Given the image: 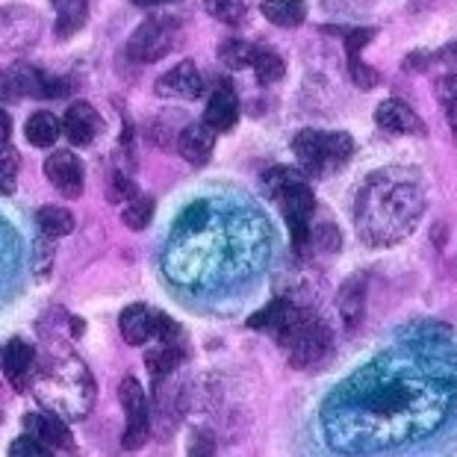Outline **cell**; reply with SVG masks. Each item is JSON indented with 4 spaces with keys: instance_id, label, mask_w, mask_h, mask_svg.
Here are the masks:
<instances>
[{
    "instance_id": "cell-41",
    "label": "cell",
    "mask_w": 457,
    "mask_h": 457,
    "mask_svg": "<svg viewBox=\"0 0 457 457\" xmlns=\"http://www.w3.org/2000/svg\"><path fill=\"white\" fill-rule=\"evenodd\" d=\"M434 62V54H428V51H413L411 56L404 60V68L407 71H425L428 65Z\"/></svg>"
},
{
    "instance_id": "cell-21",
    "label": "cell",
    "mask_w": 457,
    "mask_h": 457,
    "mask_svg": "<svg viewBox=\"0 0 457 457\" xmlns=\"http://www.w3.org/2000/svg\"><path fill=\"white\" fill-rule=\"evenodd\" d=\"M295 313V304L293 301H287V298H275V301H269L266 307L257 310L254 316L248 319V328L251 330H269L271 337H278L280 334V328H284L289 322V316Z\"/></svg>"
},
{
    "instance_id": "cell-33",
    "label": "cell",
    "mask_w": 457,
    "mask_h": 457,
    "mask_svg": "<svg viewBox=\"0 0 457 457\" xmlns=\"http://www.w3.org/2000/svg\"><path fill=\"white\" fill-rule=\"evenodd\" d=\"M54 257H56V248H54V239L51 237H38L33 242V275L38 280H45V278H51V271H54Z\"/></svg>"
},
{
    "instance_id": "cell-16",
    "label": "cell",
    "mask_w": 457,
    "mask_h": 457,
    "mask_svg": "<svg viewBox=\"0 0 457 457\" xmlns=\"http://www.w3.org/2000/svg\"><path fill=\"white\" fill-rule=\"evenodd\" d=\"M24 431L36 436L38 443H45L47 449H68L71 445V434H68L65 422L51 411H36L24 416Z\"/></svg>"
},
{
    "instance_id": "cell-14",
    "label": "cell",
    "mask_w": 457,
    "mask_h": 457,
    "mask_svg": "<svg viewBox=\"0 0 457 457\" xmlns=\"http://www.w3.org/2000/svg\"><path fill=\"white\" fill-rule=\"evenodd\" d=\"M157 95L162 98H201L204 95V77L195 62H178L171 71H165L157 80Z\"/></svg>"
},
{
    "instance_id": "cell-11",
    "label": "cell",
    "mask_w": 457,
    "mask_h": 457,
    "mask_svg": "<svg viewBox=\"0 0 457 457\" xmlns=\"http://www.w3.org/2000/svg\"><path fill=\"white\" fill-rule=\"evenodd\" d=\"M45 174H47V180H51L65 198H80L86 171H83V162H80L77 154H71V151H54L51 157L45 160Z\"/></svg>"
},
{
    "instance_id": "cell-15",
    "label": "cell",
    "mask_w": 457,
    "mask_h": 457,
    "mask_svg": "<svg viewBox=\"0 0 457 457\" xmlns=\"http://www.w3.org/2000/svg\"><path fill=\"white\" fill-rule=\"evenodd\" d=\"M101 128H104L101 115L95 112V106L86 104V101H74L62 115V133L68 136V142L77 145V148L95 142V136L101 133Z\"/></svg>"
},
{
    "instance_id": "cell-10",
    "label": "cell",
    "mask_w": 457,
    "mask_h": 457,
    "mask_svg": "<svg viewBox=\"0 0 457 457\" xmlns=\"http://www.w3.org/2000/svg\"><path fill=\"white\" fill-rule=\"evenodd\" d=\"M375 124L390 136H425V121L413 112L411 104L402 98H386L378 104L375 110Z\"/></svg>"
},
{
    "instance_id": "cell-5",
    "label": "cell",
    "mask_w": 457,
    "mask_h": 457,
    "mask_svg": "<svg viewBox=\"0 0 457 457\" xmlns=\"http://www.w3.org/2000/svg\"><path fill=\"white\" fill-rule=\"evenodd\" d=\"M278 345L284 348L293 360V366H313L316 360H322L330 348V330L316 313L298 310L289 316V322L280 328V334L275 337Z\"/></svg>"
},
{
    "instance_id": "cell-22",
    "label": "cell",
    "mask_w": 457,
    "mask_h": 457,
    "mask_svg": "<svg viewBox=\"0 0 457 457\" xmlns=\"http://www.w3.org/2000/svg\"><path fill=\"white\" fill-rule=\"evenodd\" d=\"M260 12L275 27H301L307 18L304 0H262Z\"/></svg>"
},
{
    "instance_id": "cell-18",
    "label": "cell",
    "mask_w": 457,
    "mask_h": 457,
    "mask_svg": "<svg viewBox=\"0 0 457 457\" xmlns=\"http://www.w3.org/2000/svg\"><path fill=\"white\" fill-rule=\"evenodd\" d=\"M212 148H216V133L207 130L204 124H187L178 136L180 157L192 165H207L212 160Z\"/></svg>"
},
{
    "instance_id": "cell-26",
    "label": "cell",
    "mask_w": 457,
    "mask_h": 457,
    "mask_svg": "<svg viewBox=\"0 0 457 457\" xmlns=\"http://www.w3.org/2000/svg\"><path fill=\"white\" fill-rule=\"evenodd\" d=\"M56 6V36L68 38L86 24V0H54Z\"/></svg>"
},
{
    "instance_id": "cell-25",
    "label": "cell",
    "mask_w": 457,
    "mask_h": 457,
    "mask_svg": "<svg viewBox=\"0 0 457 457\" xmlns=\"http://www.w3.org/2000/svg\"><path fill=\"white\" fill-rule=\"evenodd\" d=\"M319 133L322 130H301L293 139V154L301 165V171L322 178V157H319Z\"/></svg>"
},
{
    "instance_id": "cell-6",
    "label": "cell",
    "mask_w": 457,
    "mask_h": 457,
    "mask_svg": "<svg viewBox=\"0 0 457 457\" xmlns=\"http://www.w3.org/2000/svg\"><path fill=\"white\" fill-rule=\"evenodd\" d=\"M178 42V21L174 18H148L136 27L128 42V54L136 62H157Z\"/></svg>"
},
{
    "instance_id": "cell-9",
    "label": "cell",
    "mask_w": 457,
    "mask_h": 457,
    "mask_svg": "<svg viewBox=\"0 0 457 457\" xmlns=\"http://www.w3.org/2000/svg\"><path fill=\"white\" fill-rule=\"evenodd\" d=\"M47 83L51 77L27 62L9 65L0 74V101H18V98H47Z\"/></svg>"
},
{
    "instance_id": "cell-38",
    "label": "cell",
    "mask_w": 457,
    "mask_h": 457,
    "mask_svg": "<svg viewBox=\"0 0 457 457\" xmlns=\"http://www.w3.org/2000/svg\"><path fill=\"white\" fill-rule=\"evenodd\" d=\"M434 95L436 101L449 106L452 101H457V74H443L434 80Z\"/></svg>"
},
{
    "instance_id": "cell-20",
    "label": "cell",
    "mask_w": 457,
    "mask_h": 457,
    "mask_svg": "<svg viewBox=\"0 0 457 457\" xmlns=\"http://www.w3.org/2000/svg\"><path fill=\"white\" fill-rule=\"evenodd\" d=\"M183 357H187V343H157L145 357V363H148L154 381H162L178 369V363H183Z\"/></svg>"
},
{
    "instance_id": "cell-32",
    "label": "cell",
    "mask_w": 457,
    "mask_h": 457,
    "mask_svg": "<svg viewBox=\"0 0 457 457\" xmlns=\"http://www.w3.org/2000/svg\"><path fill=\"white\" fill-rule=\"evenodd\" d=\"M151 219H154V198L148 195H136L121 212V221L130 230H145L151 225Z\"/></svg>"
},
{
    "instance_id": "cell-44",
    "label": "cell",
    "mask_w": 457,
    "mask_h": 457,
    "mask_svg": "<svg viewBox=\"0 0 457 457\" xmlns=\"http://www.w3.org/2000/svg\"><path fill=\"white\" fill-rule=\"evenodd\" d=\"M130 4H136V6H162V4H171V0H130Z\"/></svg>"
},
{
    "instance_id": "cell-1",
    "label": "cell",
    "mask_w": 457,
    "mask_h": 457,
    "mask_svg": "<svg viewBox=\"0 0 457 457\" xmlns=\"http://www.w3.org/2000/svg\"><path fill=\"white\" fill-rule=\"evenodd\" d=\"M328 443L339 452H375L422 436L443 422L440 393L411 369L369 366L325 402Z\"/></svg>"
},
{
    "instance_id": "cell-31",
    "label": "cell",
    "mask_w": 457,
    "mask_h": 457,
    "mask_svg": "<svg viewBox=\"0 0 457 457\" xmlns=\"http://www.w3.org/2000/svg\"><path fill=\"white\" fill-rule=\"evenodd\" d=\"M207 12L216 18V21L228 24V27H239L248 18V9L242 0H207Z\"/></svg>"
},
{
    "instance_id": "cell-35",
    "label": "cell",
    "mask_w": 457,
    "mask_h": 457,
    "mask_svg": "<svg viewBox=\"0 0 457 457\" xmlns=\"http://www.w3.org/2000/svg\"><path fill=\"white\" fill-rule=\"evenodd\" d=\"M310 239L316 242L319 251L325 254H337L339 245H343V237H339V228L330 225V221H319L316 228H310Z\"/></svg>"
},
{
    "instance_id": "cell-34",
    "label": "cell",
    "mask_w": 457,
    "mask_h": 457,
    "mask_svg": "<svg viewBox=\"0 0 457 457\" xmlns=\"http://www.w3.org/2000/svg\"><path fill=\"white\" fill-rule=\"evenodd\" d=\"M348 56V74H352V80L357 89H375L378 83H381V74H378V68L372 65H366L363 60H360V54H345Z\"/></svg>"
},
{
    "instance_id": "cell-3",
    "label": "cell",
    "mask_w": 457,
    "mask_h": 457,
    "mask_svg": "<svg viewBox=\"0 0 457 457\" xmlns=\"http://www.w3.org/2000/svg\"><path fill=\"white\" fill-rule=\"evenodd\" d=\"M38 402L47 404V411L68 420H83L95 398V381L77 357L54 360L45 366V372L36 381Z\"/></svg>"
},
{
    "instance_id": "cell-36",
    "label": "cell",
    "mask_w": 457,
    "mask_h": 457,
    "mask_svg": "<svg viewBox=\"0 0 457 457\" xmlns=\"http://www.w3.org/2000/svg\"><path fill=\"white\" fill-rule=\"evenodd\" d=\"M9 457H54L51 449H47L45 443H38L36 436L24 434L18 436V440H12V445H9Z\"/></svg>"
},
{
    "instance_id": "cell-28",
    "label": "cell",
    "mask_w": 457,
    "mask_h": 457,
    "mask_svg": "<svg viewBox=\"0 0 457 457\" xmlns=\"http://www.w3.org/2000/svg\"><path fill=\"white\" fill-rule=\"evenodd\" d=\"M254 54L257 47L245 42V38H225V42L219 45V60L225 62L233 71H242V68H248L254 62Z\"/></svg>"
},
{
    "instance_id": "cell-23",
    "label": "cell",
    "mask_w": 457,
    "mask_h": 457,
    "mask_svg": "<svg viewBox=\"0 0 457 457\" xmlns=\"http://www.w3.org/2000/svg\"><path fill=\"white\" fill-rule=\"evenodd\" d=\"M24 133H27V142L36 145V148H51V145H54L56 139H60L62 124L56 121V115H54V112L38 110V112L30 115V119H27Z\"/></svg>"
},
{
    "instance_id": "cell-45",
    "label": "cell",
    "mask_w": 457,
    "mask_h": 457,
    "mask_svg": "<svg viewBox=\"0 0 457 457\" xmlns=\"http://www.w3.org/2000/svg\"><path fill=\"white\" fill-rule=\"evenodd\" d=\"M443 60H445V62H457V45L445 47V51H443Z\"/></svg>"
},
{
    "instance_id": "cell-42",
    "label": "cell",
    "mask_w": 457,
    "mask_h": 457,
    "mask_svg": "<svg viewBox=\"0 0 457 457\" xmlns=\"http://www.w3.org/2000/svg\"><path fill=\"white\" fill-rule=\"evenodd\" d=\"M9 136H12V119H9L6 110H0V148L9 142Z\"/></svg>"
},
{
    "instance_id": "cell-37",
    "label": "cell",
    "mask_w": 457,
    "mask_h": 457,
    "mask_svg": "<svg viewBox=\"0 0 457 457\" xmlns=\"http://www.w3.org/2000/svg\"><path fill=\"white\" fill-rule=\"evenodd\" d=\"M343 38H345V54H360L375 38V30L372 27H352V30L343 33Z\"/></svg>"
},
{
    "instance_id": "cell-13",
    "label": "cell",
    "mask_w": 457,
    "mask_h": 457,
    "mask_svg": "<svg viewBox=\"0 0 457 457\" xmlns=\"http://www.w3.org/2000/svg\"><path fill=\"white\" fill-rule=\"evenodd\" d=\"M0 363H4V375L12 390L24 393L27 386L33 381V372H36V352L30 343L24 339H9L6 348L0 352Z\"/></svg>"
},
{
    "instance_id": "cell-17",
    "label": "cell",
    "mask_w": 457,
    "mask_h": 457,
    "mask_svg": "<svg viewBox=\"0 0 457 457\" xmlns=\"http://www.w3.org/2000/svg\"><path fill=\"white\" fill-rule=\"evenodd\" d=\"M357 151V142L348 133H319V157H322V178L325 174H337L352 162Z\"/></svg>"
},
{
    "instance_id": "cell-39",
    "label": "cell",
    "mask_w": 457,
    "mask_h": 457,
    "mask_svg": "<svg viewBox=\"0 0 457 457\" xmlns=\"http://www.w3.org/2000/svg\"><path fill=\"white\" fill-rule=\"evenodd\" d=\"M216 454V443L207 431H195L189 440V457H212Z\"/></svg>"
},
{
    "instance_id": "cell-4",
    "label": "cell",
    "mask_w": 457,
    "mask_h": 457,
    "mask_svg": "<svg viewBox=\"0 0 457 457\" xmlns=\"http://www.w3.org/2000/svg\"><path fill=\"white\" fill-rule=\"evenodd\" d=\"M262 189L271 201L280 204L293 245L301 254L310 242V219L316 212V198L313 189L307 187L304 171L295 169V165H278V169L262 174Z\"/></svg>"
},
{
    "instance_id": "cell-7",
    "label": "cell",
    "mask_w": 457,
    "mask_h": 457,
    "mask_svg": "<svg viewBox=\"0 0 457 457\" xmlns=\"http://www.w3.org/2000/svg\"><path fill=\"white\" fill-rule=\"evenodd\" d=\"M121 407H124V436H121V445L128 452L142 449L145 440H148V431H151V411H148V395H145L142 384L136 378H124L121 381Z\"/></svg>"
},
{
    "instance_id": "cell-8",
    "label": "cell",
    "mask_w": 457,
    "mask_h": 457,
    "mask_svg": "<svg viewBox=\"0 0 457 457\" xmlns=\"http://www.w3.org/2000/svg\"><path fill=\"white\" fill-rule=\"evenodd\" d=\"M38 30H42V18L27 6H0V51H24L30 47Z\"/></svg>"
},
{
    "instance_id": "cell-30",
    "label": "cell",
    "mask_w": 457,
    "mask_h": 457,
    "mask_svg": "<svg viewBox=\"0 0 457 457\" xmlns=\"http://www.w3.org/2000/svg\"><path fill=\"white\" fill-rule=\"evenodd\" d=\"M251 68H254L260 83H278V80H284V74H287V62L271 51H257Z\"/></svg>"
},
{
    "instance_id": "cell-19",
    "label": "cell",
    "mask_w": 457,
    "mask_h": 457,
    "mask_svg": "<svg viewBox=\"0 0 457 457\" xmlns=\"http://www.w3.org/2000/svg\"><path fill=\"white\" fill-rule=\"evenodd\" d=\"M119 328L124 343L130 345H145L154 339V310L145 304H130L121 310L119 316Z\"/></svg>"
},
{
    "instance_id": "cell-24",
    "label": "cell",
    "mask_w": 457,
    "mask_h": 457,
    "mask_svg": "<svg viewBox=\"0 0 457 457\" xmlns=\"http://www.w3.org/2000/svg\"><path fill=\"white\" fill-rule=\"evenodd\" d=\"M363 304H366V278H352L339 293V313L345 319V328L352 330L360 325V316H363Z\"/></svg>"
},
{
    "instance_id": "cell-12",
    "label": "cell",
    "mask_w": 457,
    "mask_h": 457,
    "mask_svg": "<svg viewBox=\"0 0 457 457\" xmlns=\"http://www.w3.org/2000/svg\"><path fill=\"white\" fill-rule=\"evenodd\" d=\"M216 80H219V86H216V92L210 95L201 124L212 133H228L239 119V98L225 77H216Z\"/></svg>"
},
{
    "instance_id": "cell-27",
    "label": "cell",
    "mask_w": 457,
    "mask_h": 457,
    "mask_svg": "<svg viewBox=\"0 0 457 457\" xmlns=\"http://www.w3.org/2000/svg\"><path fill=\"white\" fill-rule=\"evenodd\" d=\"M36 221H38V230L51 239L68 237V233L74 230V216H71V210H65V207H42Z\"/></svg>"
},
{
    "instance_id": "cell-2",
    "label": "cell",
    "mask_w": 457,
    "mask_h": 457,
    "mask_svg": "<svg viewBox=\"0 0 457 457\" xmlns=\"http://www.w3.org/2000/svg\"><path fill=\"white\" fill-rule=\"evenodd\" d=\"M425 189L413 171H375L354 198L360 239L369 245H395L411 237L425 212Z\"/></svg>"
},
{
    "instance_id": "cell-29",
    "label": "cell",
    "mask_w": 457,
    "mask_h": 457,
    "mask_svg": "<svg viewBox=\"0 0 457 457\" xmlns=\"http://www.w3.org/2000/svg\"><path fill=\"white\" fill-rule=\"evenodd\" d=\"M18 171H21V157L15 148L4 145L0 148V195H12L18 189Z\"/></svg>"
},
{
    "instance_id": "cell-43",
    "label": "cell",
    "mask_w": 457,
    "mask_h": 457,
    "mask_svg": "<svg viewBox=\"0 0 457 457\" xmlns=\"http://www.w3.org/2000/svg\"><path fill=\"white\" fill-rule=\"evenodd\" d=\"M445 115H449V128H452V136L457 142V101H452L449 106H445Z\"/></svg>"
},
{
    "instance_id": "cell-40",
    "label": "cell",
    "mask_w": 457,
    "mask_h": 457,
    "mask_svg": "<svg viewBox=\"0 0 457 457\" xmlns=\"http://www.w3.org/2000/svg\"><path fill=\"white\" fill-rule=\"evenodd\" d=\"M136 198V189L130 180H124V174H112V183H110V201L119 204V201H128Z\"/></svg>"
}]
</instances>
